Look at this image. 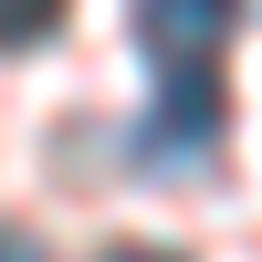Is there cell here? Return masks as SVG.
I'll use <instances>...</instances> for the list:
<instances>
[{"instance_id": "1", "label": "cell", "mask_w": 262, "mask_h": 262, "mask_svg": "<svg viewBox=\"0 0 262 262\" xmlns=\"http://www.w3.org/2000/svg\"><path fill=\"white\" fill-rule=\"evenodd\" d=\"M221 126H231L221 74H210V63H168V74H158V116L137 126V168H147V179H168V168L210 158V147H221Z\"/></svg>"}, {"instance_id": "2", "label": "cell", "mask_w": 262, "mask_h": 262, "mask_svg": "<svg viewBox=\"0 0 262 262\" xmlns=\"http://www.w3.org/2000/svg\"><path fill=\"white\" fill-rule=\"evenodd\" d=\"M242 21V0H137V42L158 63H210Z\"/></svg>"}, {"instance_id": "3", "label": "cell", "mask_w": 262, "mask_h": 262, "mask_svg": "<svg viewBox=\"0 0 262 262\" xmlns=\"http://www.w3.org/2000/svg\"><path fill=\"white\" fill-rule=\"evenodd\" d=\"M63 32V0H0V53H21V42H53Z\"/></svg>"}, {"instance_id": "4", "label": "cell", "mask_w": 262, "mask_h": 262, "mask_svg": "<svg viewBox=\"0 0 262 262\" xmlns=\"http://www.w3.org/2000/svg\"><path fill=\"white\" fill-rule=\"evenodd\" d=\"M95 262H179V252H158V242H116V252H95Z\"/></svg>"}, {"instance_id": "5", "label": "cell", "mask_w": 262, "mask_h": 262, "mask_svg": "<svg viewBox=\"0 0 262 262\" xmlns=\"http://www.w3.org/2000/svg\"><path fill=\"white\" fill-rule=\"evenodd\" d=\"M0 262H32V242H11V231H0Z\"/></svg>"}]
</instances>
